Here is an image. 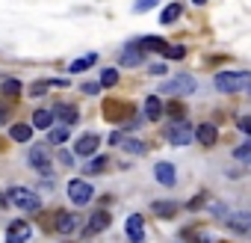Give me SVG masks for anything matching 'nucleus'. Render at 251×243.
Returning <instances> with one entry per match:
<instances>
[{"label":"nucleus","instance_id":"obj_9","mask_svg":"<svg viewBox=\"0 0 251 243\" xmlns=\"http://www.w3.org/2000/svg\"><path fill=\"white\" fill-rule=\"evenodd\" d=\"M124 231H127L130 243H142L145 240V219H142V213H130L127 222H124Z\"/></svg>","mask_w":251,"mask_h":243},{"label":"nucleus","instance_id":"obj_21","mask_svg":"<svg viewBox=\"0 0 251 243\" xmlns=\"http://www.w3.org/2000/svg\"><path fill=\"white\" fill-rule=\"evenodd\" d=\"M136 45H139L145 54H148V51H160V54L166 51V39H160V36H145V39H139Z\"/></svg>","mask_w":251,"mask_h":243},{"label":"nucleus","instance_id":"obj_6","mask_svg":"<svg viewBox=\"0 0 251 243\" xmlns=\"http://www.w3.org/2000/svg\"><path fill=\"white\" fill-rule=\"evenodd\" d=\"M230 231L242 234V237H251V211H233V213H225L222 219Z\"/></svg>","mask_w":251,"mask_h":243},{"label":"nucleus","instance_id":"obj_18","mask_svg":"<svg viewBox=\"0 0 251 243\" xmlns=\"http://www.w3.org/2000/svg\"><path fill=\"white\" fill-rule=\"evenodd\" d=\"M50 125H53V113H50V110H36V113H33V128L50 131Z\"/></svg>","mask_w":251,"mask_h":243},{"label":"nucleus","instance_id":"obj_11","mask_svg":"<svg viewBox=\"0 0 251 243\" xmlns=\"http://www.w3.org/2000/svg\"><path fill=\"white\" fill-rule=\"evenodd\" d=\"M145 62V51L139 45H124V51L118 54V65H142Z\"/></svg>","mask_w":251,"mask_h":243},{"label":"nucleus","instance_id":"obj_30","mask_svg":"<svg viewBox=\"0 0 251 243\" xmlns=\"http://www.w3.org/2000/svg\"><path fill=\"white\" fill-rule=\"evenodd\" d=\"M118 83V71L115 68H103L100 71V89H109V86H115Z\"/></svg>","mask_w":251,"mask_h":243},{"label":"nucleus","instance_id":"obj_39","mask_svg":"<svg viewBox=\"0 0 251 243\" xmlns=\"http://www.w3.org/2000/svg\"><path fill=\"white\" fill-rule=\"evenodd\" d=\"M192 3H195V6H204V3H207V0H192Z\"/></svg>","mask_w":251,"mask_h":243},{"label":"nucleus","instance_id":"obj_22","mask_svg":"<svg viewBox=\"0 0 251 243\" xmlns=\"http://www.w3.org/2000/svg\"><path fill=\"white\" fill-rule=\"evenodd\" d=\"M98 62V54H86V57H80V60H74L71 65H68V71L71 74H80V71H86V68H92Z\"/></svg>","mask_w":251,"mask_h":243},{"label":"nucleus","instance_id":"obj_28","mask_svg":"<svg viewBox=\"0 0 251 243\" xmlns=\"http://www.w3.org/2000/svg\"><path fill=\"white\" fill-rule=\"evenodd\" d=\"M233 157H236L239 163H245V169H251V140H245L242 146H236V149H233Z\"/></svg>","mask_w":251,"mask_h":243},{"label":"nucleus","instance_id":"obj_17","mask_svg":"<svg viewBox=\"0 0 251 243\" xmlns=\"http://www.w3.org/2000/svg\"><path fill=\"white\" fill-rule=\"evenodd\" d=\"M118 146L127 152V154H145V152H148V146H145L142 140H136V137H124V134H121Z\"/></svg>","mask_w":251,"mask_h":243},{"label":"nucleus","instance_id":"obj_2","mask_svg":"<svg viewBox=\"0 0 251 243\" xmlns=\"http://www.w3.org/2000/svg\"><path fill=\"white\" fill-rule=\"evenodd\" d=\"M6 202H12L18 211H27V213H39V211H42V199H39L36 190H30V187H9Z\"/></svg>","mask_w":251,"mask_h":243},{"label":"nucleus","instance_id":"obj_26","mask_svg":"<svg viewBox=\"0 0 251 243\" xmlns=\"http://www.w3.org/2000/svg\"><path fill=\"white\" fill-rule=\"evenodd\" d=\"M0 92H3V98H18L21 95V80L18 77H6L3 83H0Z\"/></svg>","mask_w":251,"mask_h":243},{"label":"nucleus","instance_id":"obj_13","mask_svg":"<svg viewBox=\"0 0 251 243\" xmlns=\"http://www.w3.org/2000/svg\"><path fill=\"white\" fill-rule=\"evenodd\" d=\"M109 222H112L109 211H95V213L89 216V222H86V234H100V231L109 228Z\"/></svg>","mask_w":251,"mask_h":243},{"label":"nucleus","instance_id":"obj_8","mask_svg":"<svg viewBox=\"0 0 251 243\" xmlns=\"http://www.w3.org/2000/svg\"><path fill=\"white\" fill-rule=\"evenodd\" d=\"M33 237V228L27 219H12L6 228V243H27Z\"/></svg>","mask_w":251,"mask_h":243},{"label":"nucleus","instance_id":"obj_3","mask_svg":"<svg viewBox=\"0 0 251 243\" xmlns=\"http://www.w3.org/2000/svg\"><path fill=\"white\" fill-rule=\"evenodd\" d=\"M195 89H198L195 77H189V74H177V77L166 80L160 92H166V95H172V98H183V95H192Z\"/></svg>","mask_w":251,"mask_h":243},{"label":"nucleus","instance_id":"obj_36","mask_svg":"<svg viewBox=\"0 0 251 243\" xmlns=\"http://www.w3.org/2000/svg\"><path fill=\"white\" fill-rule=\"evenodd\" d=\"M59 163H62V166H74V154H68V152H59Z\"/></svg>","mask_w":251,"mask_h":243},{"label":"nucleus","instance_id":"obj_20","mask_svg":"<svg viewBox=\"0 0 251 243\" xmlns=\"http://www.w3.org/2000/svg\"><path fill=\"white\" fill-rule=\"evenodd\" d=\"M183 12V3H169L163 12H160V24H175Z\"/></svg>","mask_w":251,"mask_h":243},{"label":"nucleus","instance_id":"obj_34","mask_svg":"<svg viewBox=\"0 0 251 243\" xmlns=\"http://www.w3.org/2000/svg\"><path fill=\"white\" fill-rule=\"evenodd\" d=\"M80 89H83L86 95H98V92H100V83H83Z\"/></svg>","mask_w":251,"mask_h":243},{"label":"nucleus","instance_id":"obj_31","mask_svg":"<svg viewBox=\"0 0 251 243\" xmlns=\"http://www.w3.org/2000/svg\"><path fill=\"white\" fill-rule=\"evenodd\" d=\"M163 54H166V60H183L186 57V48L183 45H166Z\"/></svg>","mask_w":251,"mask_h":243},{"label":"nucleus","instance_id":"obj_5","mask_svg":"<svg viewBox=\"0 0 251 243\" xmlns=\"http://www.w3.org/2000/svg\"><path fill=\"white\" fill-rule=\"evenodd\" d=\"M92 196H95V187H92L89 181H83V178H71V181H68V199H71L74 205H89Z\"/></svg>","mask_w":251,"mask_h":243},{"label":"nucleus","instance_id":"obj_24","mask_svg":"<svg viewBox=\"0 0 251 243\" xmlns=\"http://www.w3.org/2000/svg\"><path fill=\"white\" fill-rule=\"evenodd\" d=\"M9 137L15 143H30L33 140V125H12L9 128Z\"/></svg>","mask_w":251,"mask_h":243},{"label":"nucleus","instance_id":"obj_35","mask_svg":"<svg viewBox=\"0 0 251 243\" xmlns=\"http://www.w3.org/2000/svg\"><path fill=\"white\" fill-rule=\"evenodd\" d=\"M204 202H207V193H198V196H195V199L189 202V211H195V208H201Z\"/></svg>","mask_w":251,"mask_h":243},{"label":"nucleus","instance_id":"obj_38","mask_svg":"<svg viewBox=\"0 0 251 243\" xmlns=\"http://www.w3.org/2000/svg\"><path fill=\"white\" fill-rule=\"evenodd\" d=\"M118 140H121V131H112V134H109V143L118 146Z\"/></svg>","mask_w":251,"mask_h":243},{"label":"nucleus","instance_id":"obj_4","mask_svg":"<svg viewBox=\"0 0 251 243\" xmlns=\"http://www.w3.org/2000/svg\"><path fill=\"white\" fill-rule=\"evenodd\" d=\"M166 140H169L172 146H186L189 140H195V131H192L189 122L177 119V122H172V125L166 128Z\"/></svg>","mask_w":251,"mask_h":243},{"label":"nucleus","instance_id":"obj_19","mask_svg":"<svg viewBox=\"0 0 251 243\" xmlns=\"http://www.w3.org/2000/svg\"><path fill=\"white\" fill-rule=\"evenodd\" d=\"M65 83H68V80H62V77H59V80H56V77H53V80H39V83L30 86V95H33V98H36V95H48V89H53V86H65Z\"/></svg>","mask_w":251,"mask_h":243},{"label":"nucleus","instance_id":"obj_7","mask_svg":"<svg viewBox=\"0 0 251 243\" xmlns=\"http://www.w3.org/2000/svg\"><path fill=\"white\" fill-rule=\"evenodd\" d=\"M27 160H30V166L33 169H39V172H45V175H50V149L45 146V143H39V146H33L30 152H27Z\"/></svg>","mask_w":251,"mask_h":243},{"label":"nucleus","instance_id":"obj_12","mask_svg":"<svg viewBox=\"0 0 251 243\" xmlns=\"http://www.w3.org/2000/svg\"><path fill=\"white\" fill-rule=\"evenodd\" d=\"M80 228V216L77 213H71V211H62V213H56V231L59 234H74Z\"/></svg>","mask_w":251,"mask_h":243},{"label":"nucleus","instance_id":"obj_32","mask_svg":"<svg viewBox=\"0 0 251 243\" xmlns=\"http://www.w3.org/2000/svg\"><path fill=\"white\" fill-rule=\"evenodd\" d=\"M157 3H160V0H136L133 9H136V12H148V9H154Z\"/></svg>","mask_w":251,"mask_h":243},{"label":"nucleus","instance_id":"obj_10","mask_svg":"<svg viewBox=\"0 0 251 243\" xmlns=\"http://www.w3.org/2000/svg\"><path fill=\"white\" fill-rule=\"evenodd\" d=\"M98 146H100V137H98V134H83V137L74 143V154H80V157H92V154L98 152Z\"/></svg>","mask_w":251,"mask_h":243},{"label":"nucleus","instance_id":"obj_1","mask_svg":"<svg viewBox=\"0 0 251 243\" xmlns=\"http://www.w3.org/2000/svg\"><path fill=\"white\" fill-rule=\"evenodd\" d=\"M213 83L225 95H230V92H251V71H219Z\"/></svg>","mask_w":251,"mask_h":243},{"label":"nucleus","instance_id":"obj_27","mask_svg":"<svg viewBox=\"0 0 251 243\" xmlns=\"http://www.w3.org/2000/svg\"><path fill=\"white\" fill-rule=\"evenodd\" d=\"M151 211H154L157 216H166V219H172V216L177 213V202H154V205H151Z\"/></svg>","mask_w":251,"mask_h":243},{"label":"nucleus","instance_id":"obj_29","mask_svg":"<svg viewBox=\"0 0 251 243\" xmlns=\"http://www.w3.org/2000/svg\"><path fill=\"white\" fill-rule=\"evenodd\" d=\"M65 140H68V125L50 128V134H48V143H50V146H62Z\"/></svg>","mask_w":251,"mask_h":243},{"label":"nucleus","instance_id":"obj_16","mask_svg":"<svg viewBox=\"0 0 251 243\" xmlns=\"http://www.w3.org/2000/svg\"><path fill=\"white\" fill-rule=\"evenodd\" d=\"M195 140H198V143H204V146H213V143L219 140V131H216L213 122H204V125H198V128H195Z\"/></svg>","mask_w":251,"mask_h":243},{"label":"nucleus","instance_id":"obj_14","mask_svg":"<svg viewBox=\"0 0 251 243\" xmlns=\"http://www.w3.org/2000/svg\"><path fill=\"white\" fill-rule=\"evenodd\" d=\"M154 178H157L163 187H175V181H177V175H175V166H172L169 160H160V163H154Z\"/></svg>","mask_w":251,"mask_h":243},{"label":"nucleus","instance_id":"obj_40","mask_svg":"<svg viewBox=\"0 0 251 243\" xmlns=\"http://www.w3.org/2000/svg\"><path fill=\"white\" fill-rule=\"evenodd\" d=\"M0 208H6V196H0Z\"/></svg>","mask_w":251,"mask_h":243},{"label":"nucleus","instance_id":"obj_23","mask_svg":"<svg viewBox=\"0 0 251 243\" xmlns=\"http://www.w3.org/2000/svg\"><path fill=\"white\" fill-rule=\"evenodd\" d=\"M145 116H148V119H160V116H163V101H160V95H148V98H145Z\"/></svg>","mask_w":251,"mask_h":243},{"label":"nucleus","instance_id":"obj_25","mask_svg":"<svg viewBox=\"0 0 251 243\" xmlns=\"http://www.w3.org/2000/svg\"><path fill=\"white\" fill-rule=\"evenodd\" d=\"M106 163H109V160H106L103 154H92V160H89V163H83V172H86V175H98V172H103V169H106Z\"/></svg>","mask_w":251,"mask_h":243},{"label":"nucleus","instance_id":"obj_15","mask_svg":"<svg viewBox=\"0 0 251 243\" xmlns=\"http://www.w3.org/2000/svg\"><path fill=\"white\" fill-rule=\"evenodd\" d=\"M50 113H53V119L62 122V125H77V119H80V113H77L74 104H56Z\"/></svg>","mask_w":251,"mask_h":243},{"label":"nucleus","instance_id":"obj_37","mask_svg":"<svg viewBox=\"0 0 251 243\" xmlns=\"http://www.w3.org/2000/svg\"><path fill=\"white\" fill-rule=\"evenodd\" d=\"M151 74H166V62H157V65H151Z\"/></svg>","mask_w":251,"mask_h":243},{"label":"nucleus","instance_id":"obj_33","mask_svg":"<svg viewBox=\"0 0 251 243\" xmlns=\"http://www.w3.org/2000/svg\"><path fill=\"white\" fill-rule=\"evenodd\" d=\"M236 128H239L242 134H248V137H251V116H245V119H239V122H236Z\"/></svg>","mask_w":251,"mask_h":243}]
</instances>
